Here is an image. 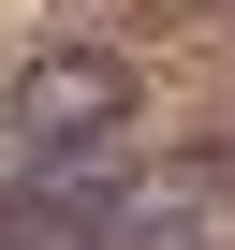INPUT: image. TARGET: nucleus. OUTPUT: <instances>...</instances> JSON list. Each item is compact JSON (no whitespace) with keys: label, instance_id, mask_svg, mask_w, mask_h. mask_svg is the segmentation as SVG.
<instances>
[{"label":"nucleus","instance_id":"obj_1","mask_svg":"<svg viewBox=\"0 0 235 250\" xmlns=\"http://www.w3.org/2000/svg\"><path fill=\"white\" fill-rule=\"evenodd\" d=\"M133 133V59L118 44H30L0 74V147L15 162H59V147H118Z\"/></svg>","mask_w":235,"mask_h":250},{"label":"nucleus","instance_id":"obj_2","mask_svg":"<svg viewBox=\"0 0 235 250\" xmlns=\"http://www.w3.org/2000/svg\"><path fill=\"white\" fill-rule=\"evenodd\" d=\"M74 250H235V177L220 162H118V191L74 221Z\"/></svg>","mask_w":235,"mask_h":250}]
</instances>
